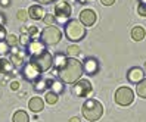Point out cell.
Masks as SVG:
<instances>
[{"label":"cell","mask_w":146,"mask_h":122,"mask_svg":"<svg viewBox=\"0 0 146 122\" xmlns=\"http://www.w3.org/2000/svg\"><path fill=\"white\" fill-rule=\"evenodd\" d=\"M83 72H84V69H83V63L80 60L75 57H68L66 63L58 72V75H59V80L64 84H75L81 80Z\"/></svg>","instance_id":"cell-1"},{"label":"cell","mask_w":146,"mask_h":122,"mask_svg":"<svg viewBox=\"0 0 146 122\" xmlns=\"http://www.w3.org/2000/svg\"><path fill=\"white\" fill-rule=\"evenodd\" d=\"M64 30H65V37L74 43L81 41L87 34V30L80 22V19H70L64 25Z\"/></svg>","instance_id":"cell-2"},{"label":"cell","mask_w":146,"mask_h":122,"mask_svg":"<svg viewBox=\"0 0 146 122\" xmlns=\"http://www.w3.org/2000/svg\"><path fill=\"white\" fill-rule=\"evenodd\" d=\"M81 112H83V116L89 122H96L102 118V115H104V106H102V103L99 100L89 99V100L84 102Z\"/></svg>","instance_id":"cell-3"},{"label":"cell","mask_w":146,"mask_h":122,"mask_svg":"<svg viewBox=\"0 0 146 122\" xmlns=\"http://www.w3.org/2000/svg\"><path fill=\"white\" fill-rule=\"evenodd\" d=\"M30 62L36 66L40 72H46V71H49V69L53 66V56L46 50V51H43V53H40V55L31 56Z\"/></svg>","instance_id":"cell-4"},{"label":"cell","mask_w":146,"mask_h":122,"mask_svg":"<svg viewBox=\"0 0 146 122\" xmlns=\"http://www.w3.org/2000/svg\"><path fill=\"white\" fill-rule=\"evenodd\" d=\"M61 38H62V32L59 28H56L55 25L46 27L41 31V36H40V40L44 43L46 46H55L61 41Z\"/></svg>","instance_id":"cell-5"},{"label":"cell","mask_w":146,"mask_h":122,"mask_svg":"<svg viewBox=\"0 0 146 122\" xmlns=\"http://www.w3.org/2000/svg\"><path fill=\"white\" fill-rule=\"evenodd\" d=\"M114 100L118 106H130V104L134 102V93L131 88L128 87H119V88L115 91V96H114Z\"/></svg>","instance_id":"cell-6"},{"label":"cell","mask_w":146,"mask_h":122,"mask_svg":"<svg viewBox=\"0 0 146 122\" xmlns=\"http://www.w3.org/2000/svg\"><path fill=\"white\" fill-rule=\"evenodd\" d=\"M71 12H72V9H71V5L70 3H68V2H59L55 6V19L59 24L65 25L68 21H70Z\"/></svg>","instance_id":"cell-7"},{"label":"cell","mask_w":146,"mask_h":122,"mask_svg":"<svg viewBox=\"0 0 146 122\" xmlns=\"http://www.w3.org/2000/svg\"><path fill=\"white\" fill-rule=\"evenodd\" d=\"M93 91V87L89 80H80L78 82H75L72 87V93L78 97H89Z\"/></svg>","instance_id":"cell-8"},{"label":"cell","mask_w":146,"mask_h":122,"mask_svg":"<svg viewBox=\"0 0 146 122\" xmlns=\"http://www.w3.org/2000/svg\"><path fill=\"white\" fill-rule=\"evenodd\" d=\"M40 75H41V72H40L31 62H28V63L24 65V68H22V76H24L27 81L36 82L37 80H40V78H41Z\"/></svg>","instance_id":"cell-9"},{"label":"cell","mask_w":146,"mask_h":122,"mask_svg":"<svg viewBox=\"0 0 146 122\" xmlns=\"http://www.w3.org/2000/svg\"><path fill=\"white\" fill-rule=\"evenodd\" d=\"M83 69H84V72L87 74V75H96L99 72V69H100V65H99V60L96 57H87L83 62Z\"/></svg>","instance_id":"cell-10"},{"label":"cell","mask_w":146,"mask_h":122,"mask_svg":"<svg viewBox=\"0 0 146 122\" xmlns=\"http://www.w3.org/2000/svg\"><path fill=\"white\" fill-rule=\"evenodd\" d=\"M96 12L92 9H84L80 12V22L84 25V27H92L96 22Z\"/></svg>","instance_id":"cell-11"},{"label":"cell","mask_w":146,"mask_h":122,"mask_svg":"<svg viewBox=\"0 0 146 122\" xmlns=\"http://www.w3.org/2000/svg\"><path fill=\"white\" fill-rule=\"evenodd\" d=\"M127 80L133 82V84H139L142 80H145V72H143V69L139 68V66H133L128 69V72H127Z\"/></svg>","instance_id":"cell-12"},{"label":"cell","mask_w":146,"mask_h":122,"mask_svg":"<svg viewBox=\"0 0 146 122\" xmlns=\"http://www.w3.org/2000/svg\"><path fill=\"white\" fill-rule=\"evenodd\" d=\"M27 51H28L30 57L36 56V55H40V53H43V51H46V44L41 40H31V43L27 46Z\"/></svg>","instance_id":"cell-13"},{"label":"cell","mask_w":146,"mask_h":122,"mask_svg":"<svg viewBox=\"0 0 146 122\" xmlns=\"http://www.w3.org/2000/svg\"><path fill=\"white\" fill-rule=\"evenodd\" d=\"M28 107L33 113H40L43 109H44V100H43L41 97H38V96L31 97L30 102H28Z\"/></svg>","instance_id":"cell-14"},{"label":"cell","mask_w":146,"mask_h":122,"mask_svg":"<svg viewBox=\"0 0 146 122\" xmlns=\"http://www.w3.org/2000/svg\"><path fill=\"white\" fill-rule=\"evenodd\" d=\"M25 51L24 50H18V47H12L11 51V62L13 65H22L24 60H25Z\"/></svg>","instance_id":"cell-15"},{"label":"cell","mask_w":146,"mask_h":122,"mask_svg":"<svg viewBox=\"0 0 146 122\" xmlns=\"http://www.w3.org/2000/svg\"><path fill=\"white\" fill-rule=\"evenodd\" d=\"M28 15H30V18L34 19V21H40V19H43L46 16L44 11H43V7L40 5H33L28 9Z\"/></svg>","instance_id":"cell-16"},{"label":"cell","mask_w":146,"mask_h":122,"mask_svg":"<svg viewBox=\"0 0 146 122\" xmlns=\"http://www.w3.org/2000/svg\"><path fill=\"white\" fill-rule=\"evenodd\" d=\"M66 60H68V57H66L65 53H56L53 56V66H55V71L56 72H59L64 68V65L66 63Z\"/></svg>","instance_id":"cell-17"},{"label":"cell","mask_w":146,"mask_h":122,"mask_svg":"<svg viewBox=\"0 0 146 122\" xmlns=\"http://www.w3.org/2000/svg\"><path fill=\"white\" fill-rule=\"evenodd\" d=\"M146 37V30L142 27V25H136V27L131 30V38L134 41H142Z\"/></svg>","instance_id":"cell-18"},{"label":"cell","mask_w":146,"mask_h":122,"mask_svg":"<svg viewBox=\"0 0 146 122\" xmlns=\"http://www.w3.org/2000/svg\"><path fill=\"white\" fill-rule=\"evenodd\" d=\"M34 88H36L37 91H44V90L50 88V78H47V80H43V78L37 80L36 82H34Z\"/></svg>","instance_id":"cell-19"},{"label":"cell","mask_w":146,"mask_h":122,"mask_svg":"<svg viewBox=\"0 0 146 122\" xmlns=\"http://www.w3.org/2000/svg\"><path fill=\"white\" fill-rule=\"evenodd\" d=\"M13 122H30V118H28V113L25 110H16L13 113V118H12Z\"/></svg>","instance_id":"cell-20"},{"label":"cell","mask_w":146,"mask_h":122,"mask_svg":"<svg viewBox=\"0 0 146 122\" xmlns=\"http://www.w3.org/2000/svg\"><path fill=\"white\" fill-rule=\"evenodd\" d=\"M50 88L53 93H56L58 96L64 93V82L58 81V80H50Z\"/></svg>","instance_id":"cell-21"},{"label":"cell","mask_w":146,"mask_h":122,"mask_svg":"<svg viewBox=\"0 0 146 122\" xmlns=\"http://www.w3.org/2000/svg\"><path fill=\"white\" fill-rule=\"evenodd\" d=\"M137 87H136V93H137V96L139 97H142V99H146V78L145 80H142L139 84H136Z\"/></svg>","instance_id":"cell-22"},{"label":"cell","mask_w":146,"mask_h":122,"mask_svg":"<svg viewBox=\"0 0 146 122\" xmlns=\"http://www.w3.org/2000/svg\"><path fill=\"white\" fill-rule=\"evenodd\" d=\"M0 65H2V72H3V74H9V72H12L13 63L11 62V60H7V59H0Z\"/></svg>","instance_id":"cell-23"},{"label":"cell","mask_w":146,"mask_h":122,"mask_svg":"<svg viewBox=\"0 0 146 122\" xmlns=\"http://www.w3.org/2000/svg\"><path fill=\"white\" fill-rule=\"evenodd\" d=\"M44 102L49 103V104H56V102H58V94L53 93V91H47L46 96H44Z\"/></svg>","instance_id":"cell-24"},{"label":"cell","mask_w":146,"mask_h":122,"mask_svg":"<svg viewBox=\"0 0 146 122\" xmlns=\"http://www.w3.org/2000/svg\"><path fill=\"white\" fill-rule=\"evenodd\" d=\"M28 36L31 40H40V36H41V31L37 28V27H30L28 28Z\"/></svg>","instance_id":"cell-25"},{"label":"cell","mask_w":146,"mask_h":122,"mask_svg":"<svg viewBox=\"0 0 146 122\" xmlns=\"http://www.w3.org/2000/svg\"><path fill=\"white\" fill-rule=\"evenodd\" d=\"M5 41L7 43V46H9V47H16V46H18V43H19V38L16 36H13V34H9Z\"/></svg>","instance_id":"cell-26"},{"label":"cell","mask_w":146,"mask_h":122,"mask_svg":"<svg viewBox=\"0 0 146 122\" xmlns=\"http://www.w3.org/2000/svg\"><path fill=\"white\" fill-rule=\"evenodd\" d=\"M80 47L78 46H70V47H66V55L70 56V57H74V56H78L80 55Z\"/></svg>","instance_id":"cell-27"},{"label":"cell","mask_w":146,"mask_h":122,"mask_svg":"<svg viewBox=\"0 0 146 122\" xmlns=\"http://www.w3.org/2000/svg\"><path fill=\"white\" fill-rule=\"evenodd\" d=\"M16 18H18L21 22H25L28 18H30V15H28V11H24V9H19L18 13H16Z\"/></svg>","instance_id":"cell-28"},{"label":"cell","mask_w":146,"mask_h":122,"mask_svg":"<svg viewBox=\"0 0 146 122\" xmlns=\"http://www.w3.org/2000/svg\"><path fill=\"white\" fill-rule=\"evenodd\" d=\"M55 21H56L55 19V15H52V13H46V16L43 18V22H44L47 27H49V25H53Z\"/></svg>","instance_id":"cell-29"},{"label":"cell","mask_w":146,"mask_h":122,"mask_svg":"<svg viewBox=\"0 0 146 122\" xmlns=\"http://www.w3.org/2000/svg\"><path fill=\"white\" fill-rule=\"evenodd\" d=\"M9 51V46L6 41H0V55H6Z\"/></svg>","instance_id":"cell-30"},{"label":"cell","mask_w":146,"mask_h":122,"mask_svg":"<svg viewBox=\"0 0 146 122\" xmlns=\"http://www.w3.org/2000/svg\"><path fill=\"white\" fill-rule=\"evenodd\" d=\"M137 13H139L142 18H145V16H146V5L139 3V6H137Z\"/></svg>","instance_id":"cell-31"},{"label":"cell","mask_w":146,"mask_h":122,"mask_svg":"<svg viewBox=\"0 0 146 122\" xmlns=\"http://www.w3.org/2000/svg\"><path fill=\"white\" fill-rule=\"evenodd\" d=\"M30 40H31V38H30V36H28V34H24V36H21V38H19V41L22 43L24 46H28L30 43H31Z\"/></svg>","instance_id":"cell-32"},{"label":"cell","mask_w":146,"mask_h":122,"mask_svg":"<svg viewBox=\"0 0 146 122\" xmlns=\"http://www.w3.org/2000/svg\"><path fill=\"white\" fill-rule=\"evenodd\" d=\"M6 37H7V34H6L5 27H3V28H0V41H5V40H6Z\"/></svg>","instance_id":"cell-33"},{"label":"cell","mask_w":146,"mask_h":122,"mask_svg":"<svg viewBox=\"0 0 146 122\" xmlns=\"http://www.w3.org/2000/svg\"><path fill=\"white\" fill-rule=\"evenodd\" d=\"M100 3L104 6H112L115 3V0H100Z\"/></svg>","instance_id":"cell-34"},{"label":"cell","mask_w":146,"mask_h":122,"mask_svg":"<svg viewBox=\"0 0 146 122\" xmlns=\"http://www.w3.org/2000/svg\"><path fill=\"white\" fill-rule=\"evenodd\" d=\"M34 2H37V3H40V5H50V3L56 2V0H34Z\"/></svg>","instance_id":"cell-35"},{"label":"cell","mask_w":146,"mask_h":122,"mask_svg":"<svg viewBox=\"0 0 146 122\" xmlns=\"http://www.w3.org/2000/svg\"><path fill=\"white\" fill-rule=\"evenodd\" d=\"M5 24H6V18H5L3 13H0V28H3Z\"/></svg>","instance_id":"cell-36"},{"label":"cell","mask_w":146,"mask_h":122,"mask_svg":"<svg viewBox=\"0 0 146 122\" xmlns=\"http://www.w3.org/2000/svg\"><path fill=\"white\" fill-rule=\"evenodd\" d=\"M11 88H12L13 91H16V90L19 88V82H18V81H13V82L11 84Z\"/></svg>","instance_id":"cell-37"},{"label":"cell","mask_w":146,"mask_h":122,"mask_svg":"<svg viewBox=\"0 0 146 122\" xmlns=\"http://www.w3.org/2000/svg\"><path fill=\"white\" fill-rule=\"evenodd\" d=\"M70 122H81V121H80V118H78V116H72V118L70 119Z\"/></svg>","instance_id":"cell-38"},{"label":"cell","mask_w":146,"mask_h":122,"mask_svg":"<svg viewBox=\"0 0 146 122\" xmlns=\"http://www.w3.org/2000/svg\"><path fill=\"white\" fill-rule=\"evenodd\" d=\"M0 3H2L3 6H9V3H11V2H9V0H0Z\"/></svg>","instance_id":"cell-39"},{"label":"cell","mask_w":146,"mask_h":122,"mask_svg":"<svg viewBox=\"0 0 146 122\" xmlns=\"http://www.w3.org/2000/svg\"><path fill=\"white\" fill-rule=\"evenodd\" d=\"M140 3H143V5H146V0H140Z\"/></svg>","instance_id":"cell-40"},{"label":"cell","mask_w":146,"mask_h":122,"mask_svg":"<svg viewBox=\"0 0 146 122\" xmlns=\"http://www.w3.org/2000/svg\"><path fill=\"white\" fill-rule=\"evenodd\" d=\"M0 72H2V65H0Z\"/></svg>","instance_id":"cell-41"},{"label":"cell","mask_w":146,"mask_h":122,"mask_svg":"<svg viewBox=\"0 0 146 122\" xmlns=\"http://www.w3.org/2000/svg\"><path fill=\"white\" fill-rule=\"evenodd\" d=\"M145 66H146V63H145Z\"/></svg>","instance_id":"cell-42"}]
</instances>
